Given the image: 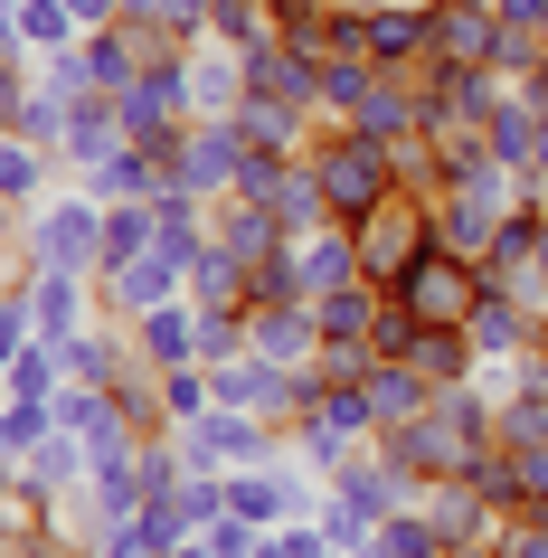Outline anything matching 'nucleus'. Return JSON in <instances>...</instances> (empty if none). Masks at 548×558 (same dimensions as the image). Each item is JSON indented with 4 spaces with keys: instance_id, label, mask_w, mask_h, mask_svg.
<instances>
[{
    "instance_id": "1",
    "label": "nucleus",
    "mask_w": 548,
    "mask_h": 558,
    "mask_svg": "<svg viewBox=\"0 0 548 558\" xmlns=\"http://www.w3.org/2000/svg\"><path fill=\"white\" fill-rule=\"evenodd\" d=\"M303 161L321 171V199H331V218H341V228H360L378 199H398V190H406V180H398V151L369 143L360 123H321Z\"/></svg>"
},
{
    "instance_id": "2",
    "label": "nucleus",
    "mask_w": 548,
    "mask_h": 558,
    "mask_svg": "<svg viewBox=\"0 0 548 558\" xmlns=\"http://www.w3.org/2000/svg\"><path fill=\"white\" fill-rule=\"evenodd\" d=\"M20 246H29V265H76V275H95V246H105V199H95L86 180L48 190V199L20 218Z\"/></svg>"
},
{
    "instance_id": "3",
    "label": "nucleus",
    "mask_w": 548,
    "mask_h": 558,
    "mask_svg": "<svg viewBox=\"0 0 548 558\" xmlns=\"http://www.w3.org/2000/svg\"><path fill=\"white\" fill-rule=\"evenodd\" d=\"M180 454H190V473H256L284 454V426L256 408H208L180 426Z\"/></svg>"
},
{
    "instance_id": "4",
    "label": "nucleus",
    "mask_w": 548,
    "mask_h": 558,
    "mask_svg": "<svg viewBox=\"0 0 548 558\" xmlns=\"http://www.w3.org/2000/svg\"><path fill=\"white\" fill-rule=\"evenodd\" d=\"M378 454H388V464L426 493V483H463V473H473V454H491V445L454 436V426L426 408V416H406V426H378Z\"/></svg>"
},
{
    "instance_id": "5",
    "label": "nucleus",
    "mask_w": 548,
    "mask_h": 558,
    "mask_svg": "<svg viewBox=\"0 0 548 558\" xmlns=\"http://www.w3.org/2000/svg\"><path fill=\"white\" fill-rule=\"evenodd\" d=\"M435 246V208L426 190H398V199H378L369 218H360V265H369V284H398L406 265Z\"/></svg>"
},
{
    "instance_id": "6",
    "label": "nucleus",
    "mask_w": 548,
    "mask_h": 558,
    "mask_svg": "<svg viewBox=\"0 0 548 558\" xmlns=\"http://www.w3.org/2000/svg\"><path fill=\"white\" fill-rule=\"evenodd\" d=\"M388 294H398L416 323H463V313H473V294H483V265L454 256V246H426V256L388 284Z\"/></svg>"
},
{
    "instance_id": "7",
    "label": "nucleus",
    "mask_w": 548,
    "mask_h": 558,
    "mask_svg": "<svg viewBox=\"0 0 548 558\" xmlns=\"http://www.w3.org/2000/svg\"><path fill=\"white\" fill-rule=\"evenodd\" d=\"M95 294H105V313H114V323H143L151 303H180V294H190V256L151 246V256H133L123 275H105Z\"/></svg>"
},
{
    "instance_id": "8",
    "label": "nucleus",
    "mask_w": 548,
    "mask_h": 558,
    "mask_svg": "<svg viewBox=\"0 0 548 558\" xmlns=\"http://www.w3.org/2000/svg\"><path fill=\"white\" fill-rule=\"evenodd\" d=\"M133 331V360H143L151 379H161V369H208L199 360V303L180 294V303H151L143 323H123Z\"/></svg>"
},
{
    "instance_id": "9",
    "label": "nucleus",
    "mask_w": 548,
    "mask_h": 558,
    "mask_svg": "<svg viewBox=\"0 0 548 558\" xmlns=\"http://www.w3.org/2000/svg\"><path fill=\"white\" fill-rule=\"evenodd\" d=\"M236 105H246V48L190 38V123H228Z\"/></svg>"
},
{
    "instance_id": "10",
    "label": "nucleus",
    "mask_w": 548,
    "mask_h": 558,
    "mask_svg": "<svg viewBox=\"0 0 548 558\" xmlns=\"http://www.w3.org/2000/svg\"><path fill=\"white\" fill-rule=\"evenodd\" d=\"M95 313H105V294H95V275H76V265H29V323L48 331V341H66V331H86Z\"/></svg>"
},
{
    "instance_id": "11",
    "label": "nucleus",
    "mask_w": 548,
    "mask_h": 558,
    "mask_svg": "<svg viewBox=\"0 0 548 558\" xmlns=\"http://www.w3.org/2000/svg\"><path fill=\"white\" fill-rule=\"evenodd\" d=\"M491 58H501V10H483V0H435V58L426 66H491Z\"/></svg>"
},
{
    "instance_id": "12",
    "label": "nucleus",
    "mask_w": 548,
    "mask_h": 558,
    "mask_svg": "<svg viewBox=\"0 0 548 558\" xmlns=\"http://www.w3.org/2000/svg\"><path fill=\"white\" fill-rule=\"evenodd\" d=\"M236 171H246V133H236V123H190V143H180V190L228 199Z\"/></svg>"
},
{
    "instance_id": "13",
    "label": "nucleus",
    "mask_w": 548,
    "mask_h": 558,
    "mask_svg": "<svg viewBox=\"0 0 548 558\" xmlns=\"http://www.w3.org/2000/svg\"><path fill=\"white\" fill-rule=\"evenodd\" d=\"M293 275H303V303H321L331 284H360V275H369V265H360V228H341V218H331V228H303L293 236Z\"/></svg>"
},
{
    "instance_id": "14",
    "label": "nucleus",
    "mask_w": 548,
    "mask_h": 558,
    "mask_svg": "<svg viewBox=\"0 0 548 558\" xmlns=\"http://www.w3.org/2000/svg\"><path fill=\"white\" fill-rule=\"evenodd\" d=\"M114 143H133V133H123V95L86 86V95H76V105H66V143H58L66 180H76V171H95V161H105V151H114Z\"/></svg>"
},
{
    "instance_id": "15",
    "label": "nucleus",
    "mask_w": 548,
    "mask_h": 558,
    "mask_svg": "<svg viewBox=\"0 0 548 558\" xmlns=\"http://www.w3.org/2000/svg\"><path fill=\"white\" fill-rule=\"evenodd\" d=\"M246 331H256V351L284 360V369H313V360H321V313H313V303H256Z\"/></svg>"
},
{
    "instance_id": "16",
    "label": "nucleus",
    "mask_w": 548,
    "mask_h": 558,
    "mask_svg": "<svg viewBox=\"0 0 548 558\" xmlns=\"http://www.w3.org/2000/svg\"><path fill=\"white\" fill-rule=\"evenodd\" d=\"M48 190H66V161H58L48 143H20V133H0V199L29 218Z\"/></svg>"
},
{
    "instance_id": "17",
    "label": "nucleus",
    "mask_w": 548,
    "mask_h": 558,
    "mask_svg": "<svg viewBox=\"0 0 548 558\" xmlns=\"http://www.w3.org/2000/svg\"><path fill=\"white\" fill-rule=\"evenodd\" d=\"M378 86H388V66H378V58H360V48H321V123H350Z\"/></svg>"
},
{
    "instance_id": "18",
    "label": "nucleus",
    "mask_w": 548,
    "mask_h": 558,
    "mask_svg": "<svg viewBox=\"0 0 548 558\" xmlns=\"http://www.w3.org/2000/svg\"><path fill=\"white\" fill-rule=\"evenodd\" d=\"M151 246H161V208H151V199H114V208H105V246H95V284L123 275L133 256H151Z\"/></svg>"
},
{
    "instance_id": "19",
    "label": "nucleus",
    "mask_w": 548,
    "mask_h": 558,
    "mask_svg": "<svg viewBox=\"0 0 548 558\" xmlns=\"http://www.w3.org/2000/svg\"><path fill=\"white\" fill-rule=\"evenodd\" d=\"M228 123L246 133V151H313V133H321L303 105H275V95H246Z\"/></svg>"
},
{
    "instance_id": "20",
    "label": "nucleus",
    "mask_w": 548,
    "mask_h": 558,
    "mask_svg": "<svg viewBox=\"0 0 548 558\" xmlns=\"http://www.w3.org/2000/svg\"><path fill=\"white\" fill-rule=\"evenodd\" d=\"M350 123H360L369 143H388V151H398V143H416V133H426V95H416V76H388V86H378Z\"/></svg>"
},
{
    "instance_id": "21",
    "label": "nucleus",
    "mask_w": 548,
    "mask_h": 558,
    "mask_svg": "<svg viewBox=\"0 0 548 558\" xmlns=\"http://www.w3.org/2000/svg\"><path fill=\"white\" fill-rule=\"evenodd\" d=\"M426 208H435V246H454V256H473V265L491 256V236H501V208L463 199V190H435Z\"/></svg>"
},
{
    "instance_id": "22",
    "label": "nucleus",
    "mask_w": 548,
    "mask_h": 558,
    "mask_svg": "<svg viewBox=\"0 0 548 558\" xmlns=\"http://www.w3.org/2000/svg\"><path fill=\"white\" fill-rule=\"evenodd\" d=\"M331 493H350L360 511H378V521H388V511H406V501H416V483H406V473L388 464L378 445H360V454L341 464V483H331Z\"/></svg>"
},
{
    "instance_id": "23",
    "label": "nucleus",
    "mask_w": 548,
    "mask_h": 558,
    "mask_svg": "<svg viewBox=\"0 0 548 558\" xmlns=\"http://www.w3.org/2000/svg\"><path fill=\"white\" fill-rule=\"evenodd\" d=\"M483 143H491V161H511L520 180H539V105H529V95H501V114L483 123Z\"/></svg>"
},
{
    "instance_id": "24",
    "label": "nucleus",
    "mask_w": 548,
    "mask_h": 558,
    "mask_svg": "<svg viewBox=\"0 0 548 558\" xmlns=\"http://www.w3.org/2000/svg\"><path fill=\"white\" fill-rule=\"evenodd\" d=\"M360 388H369L378 426H406V416H426V408H435V379L416 369V360H378V369H369Z\"/></svg>"
},
{
    "instance_id": "25",
    "label": "nucleus",
    "mask_w": 548,
    "mask_h": 558,
    "mask_svg": "<svg viewBox=\"0 0 548 558\" xmlns=\"http://www.w3.org/2000/svg\"><path fill=\"white\" fill-rule=\"evenodd\" d=\"M76 180H86L95 199L114 208V199H151V190H161V161H151L143 143H114L105 161H95V171H76Z\"/></svg>"
},
{
    "instance_id": "26",
    "label": "nucleus",
    "mask_w": 548,
    "mask_h": 558,
    "mask_svg": "<svg viewBox=\"0 0 548 558\" xmlns=\"http://www.w3.org/2000/svg\"><path fill=\"white\" fill-rule=\"evenodd\" d=\"M208 218H218V236H228V246H236L246 265H265V256H275V246L293 236V228H284V218H275L265 199H218Z\"/></svg>"
},
{
    "instance_id": "27",
    "label": "nucleus",
    "mask_w": 548,
    "mask_h": 558,
    "mask_svg": "<svg viewBox=\"0 0 548 558\" xmlns=\"http://www.w3.org/2000/svg\"><path fill=\"white\" fill-rule=\"evenodd\" d=\"M350 558H445V530L426 521V501H406V511H388V521H378L369 549H350Z\"/></svg>"
},
{
    "instance_id": "28",
    "label": "nucleus",
    "mask_w": 548,
    "mask_h": 558,
    "mask_svg": "<svg viewBox=\"0 0 548 558\" xmlns=\"http://www.w3.org/2000/svg\"><path fill=\"white\" fill-rule=\"evenodd\" d=\"M275 218H284L293 236H303V228H331V199H321V171H313V161H293V171H284V190H275Z\"/></svg>"
},
{
    "instance_id": "29",
    "label": "nucleus",
    "mask_w": 548,
    "mask_h": 558,
    "mask_svg": "<svg viewBox=\"0 0 548 558\" xmlns=\"http://www.w3.org/2000/svg\"><path fill=\"white\" fill-rule=\"evenodd\" d=\"M10 10H20V48H29V58H58V48H76V38H86L58 0H10Z\"/></svg>"
},
{
    "instance_id": "30",
    "label": "nucleus",
    "mask_w": 548,
    "mask_h": 558,
    "mask_svg": "<svg viewBox=\"0 0 548 558\" xmlns=\"http://www.w3.org/2000/svg\"><path fill=\"white\" fill-rule=\"evenodd\" d=\"M190 539H199V521L180 511V493H151V501H143V549H151V558H180Z\"/></svg>"
},
{
    "instance_id": "31",
    "label": "nucleus",
    "mask_w": 548,
    "mask_h": 558,
    "mask_svg": "<svg viewBox=\"0 0 548 558\" xmlns=\"http://www.w3.org/2000/svg\"><path fill=\"white\" fill-rule=\"evenodd\" d=\"M123 20L161 38H208V0H123Z\"/></svg>"
},
{
    "instance_id": "32",
    "label": "nucleus",
    "mask_w": 548,
    "mask_h": 558,
    "mask_svg": "<svg viewBox=\"0 0 548 558\" xmlns=\"http://www.w3.org/2000/svg\"><path fill=\"white\" fill-rule=\"evenodd\" d=\"M66 105H76V95H58L48 76H38V86H29V105H20V123H10V133H20V143H48V151H58V143H66Z\"/></svg>"
},
{
    "instance_id": "33",
    "label": "nucleus",
    "mask_w": 548,
    "mask_h": 558,
    "mask_svg": "<svg viewBox=\"0 0 548 558\" xmlns=\"http://www.w3.org/2000/svg\"><path fill=\"white\" fill-rule=\"evenodd\" d=\"M208 408H218V379L208 369H161V426H190Z\"/></svg>"
},
{
    "instance_id": "34",
    "label": "nucleus",
    "mask_w": 548,
    "mask_h": 558,
    "mask_svg": "<svg viewBox=\"0 0 548 558\" xmlns=\"http://www.w3.org/2000/svg\"><path fill=\"white\" fill-rule=\"evenodd\" d=\"M313 521L321 530H331V549H369V539H378V511H360V501H350V493H321V511H313Z\"/></svg>"
},
{
    "instance_id": "35",
    "label": "nucleus",
    "mask_w": 548,
    "mask_h": 558,
    "mask_svg": "<svg viewBox=\"0 0 548 558\" xmlns=\"http://www.w3.org/2000/svg\"><path fill=\"white\" fill-rule=\"evenodd\" d=\"M491 445H548V379H539V388H520L511 408H501Z\"/></svg>"
},
{
    "instance_id": "36",
    "label": "nucleus",
    "mask_w": 548,
    "mask_h": 558,
    "mask_svg": "<svg viewBox=\"0 0 548 558\" xmlns=\"http://www.w3.org/2000/svg\"><path fill=\"white\" fill-rule=\"evenodd\" d=\"M256 351V331H246V313H199V360L208 369H228V360Z\"/></svg>"
},
{
    "instance_id": "37",
    "label": "nucleus",
    "mask_w": 548,
    "mask_h": 558,
    "mask_svg": "<svg viewBox=\"0 0 548 558\" xmlns=\"http://www.w3.org/2000/svg\"><path fill=\"white\" fill-rule=\"evenodd\" d=\"M293 161H303V151H246V171H236V190H228V199H265V208H275V190H284V171H293Z\"/></svg>"
},
{
    "instance_id": "38",
    "label": "nucleus",
    "mask_w": 548,
    "mask_h": 558,
    "mask_svg": "<svg viewBox=\"0 0 548 558\" xmlns=\"http://www.w3.org/2000/svg\"><path fill=\"white\" fill-rule=\"evenodd\" d=\"M275 539H284L293 558H341V549H331V530H321V521H284V530H275Z\"/></svg>"
},
{
    "instance_id": "39",
    "label": "nucleus",
    "mask_w": 548,
    "mask_h": 558,
    "mask_svg": "<svg viewBox=\"0 0 548 558\" xmlns=\"http://www.w3.org/2000/svg\"><path fill=\"white\" fill-rule=\"evenodd\" d=\"M58 10L76 20V29H114V20H123V0H58Z\"/></svg>"
},
{
    "instance_id": "40",
    "label": "nucleus",
    "mask_w": 548,
    "mask_h": 558,
    "mask_svg": "<svg viewBox=\"0 0 548 558\" xmlns=\"http://www.w3.org/2000/svg\"><path fill=\"white\" fill-rule=\"evenodd\" d=\"M491 10H501V29H539L548 20V0H491Z\"/></svg>"
},
{
    "instance_id": "41",
    "label": "nucleus",
    "mask_w": 548,
    "mask_h": 558,
    "mask_svg": "<svg viewBox=\"0 0 548 558\" xmlns=\"http://www.w3.org/2000/svg\"><path fill=\"white\" fill-rule=\"evenodd\" d=\"M0 58H29V48H20V10H10V0H0Z\"/></svg>"
},
{
    "instance_id": "42",
    "label": "nucleus",
    "mask_w": 548,
    "mask_h": 558,
    "mask_svg": "<svg viewBox=\"0 0 548 558\" xmlns=\"http://www.w3.org/2000/svg\"><path fill=\"white\" fill-rule=\"evenodd\" d=\"M520 95H529V105H539V114H548V58L529 66V76H520Z\"/></svg>"
},
{
    "instance_id": "43",
    "label": "nucleus",
    "mask_w": 548,
    "mask_h": 558,
    "mask_svg": "<svg viewBox=\"0 0 548 558\" xmlns=\"http://www.w3.org/2000/svg\"><path fill=\"white\" fill-rule=\"evenodd\" d=\"M180 558H228V549H208V539H190V549H180Z\"/></svg>"
},
{
    "instance_id": "44",
    "label": "nucleus",
    "mask_w": 548,
    "mask_h": 558,
    "mask_svg": "<svg viewBox=\"0 0 548 558\" xmlns=\"http://www.w3.org/2000/svg\"><path fill=\"white\" fill-rule=\"evenodd\" d=\"M331 10H388V0H331Z\"/></svg>"
},
{
    "instance_id": "45",
    "label": "nucleus",
    "mask_w": 548,
    "mask_h": 558,
    "mask_svg": "<svg viewBox=\"0 0 548 558\" xmlns=\"http://www.w3.org/2000/svg\"><path fill=\"white\" fill-rule=\"evenodd\" d=\"M0 408H10V369H0Z\"/></svg>"
},
{
    "instance_id": "46",
    "label": "nucleus",
    "mask_w": 548,
    "mask_h": 558,
    "mask_svg": "<svg viewBox=\"0 0 548 558\" xmlns=\"http://www.w3.org/2000/svg\"><path fill=\"white\" fill-rule=\"evenodd\" d=\"M539 38H548V20H539Z\"/></svg>"
}]
</instances>
